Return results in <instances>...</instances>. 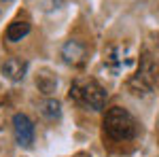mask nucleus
Instances as JSON below:
<instances>
[{
	"instance_id": "obj_10",
	"label": "nucleus",
	"mask_w": 159,
	"mask_h": 157,
	"mask_svg": "<svg viewBox=\"0 0 159 157\" xmlns=\"http://www.w3.org/2000/svg\"><path fill=\"white\" fill-rule=\"evenodd\" d=\"M36 85H38V89L43 91V94H51L53 89H55V85H57V81H55V76L51 72H40L36 76Z\"/></svg>"
},
{
	"instance_id": "obj_3",
	"label": "nucleus",
	"mask_w": 159,
	"mask_h": 157,
	"mask_svg": "<svg viewBox=\"0 0 159 157\" xmlns=\"http://www.w3.org/2000/svg\"><path fill=\"white\" fill-rule=\"evenodd\" d=\"M70 100L89 110H102L106 104V89L96 79H76L70 85Z\"/></svg>"
},
{
	"instance_id": "obj_8",
	"label": "nucleus",
	"mask_w": 159,
	"mask_h": 157,
	"mask_svg": "<svg viewBox=\"0 0 159 157\" xmlns=\"http://www.w3.org/2000/svg\"><path fill=\"white\" fill-rule=\"evenodd\" d=\"M28 34H30V24L25 19H15L7 28V40H11V43H17Z\"/></svg>"
},
{
	"instance_id": "obj_6",
	"label": "nucleus",
	"mask_w": 159,
	"mask_h": 157,
	"mask_svg": "<svg viewBox=\"0 0 159 157\" xmlns=\"http://www.w3.org/2000/svg\"><path fill=\"white\" fill-rule=\"evenodd\" d=\"M85 58H87V47L76 40V38H70L61 45V60L66 62L68 66H83L85 64Z\"/></svg>"
},
{
	"instance_id": "obj_4",
	"label": "nucleus",
	"mask_w": 159,
	"mask_h": 157,
	"mask_svg": "<svg viewBox=\"0 0 159 157\" xmlns=\"http://www.w3.org/2000/svg\"><path fill=\"white\" fill-rule=\"evenodd\" d=\"M134 53L132 49L123 43H115L106 49V55H104V66L108 68L112 74H121L123 70H127L132 64H134Z\"/></svg>"
},
{
	"instance_id": "obj_5",
	"label": "nucleus",
	"mask_w": 159,
	"mask_h": 157,
	"mask_svg": "<svg viewBox=\"0 0 159 157\" xmlns=\"http://www.w3.org/2000/svg\"><path fill=\"white\" fill-rule=\"evenodd\" d=\"M13 134H15L17 145L24 146V149H28L34 142V123L30 121L28 115H24V113L13 115Z\"/></svg>"
},
{
	"instance_id": "obj_7",
	"label": "nucleus",
	"mask_w": 159,
	"mask_h": 157,
	"mask_svg": "<svg viewBox=\"0 0 159 157\" xmlns=\"http://www.w3.org/2000/svg\"><path fill=\"white\" fill-rule=\"evenodd\" d=\"M0 70L9 81H21L25 76V72H28V62L24 58H19V55H11V58H7L2 62Z\"/></svg>"
},
{
	"instance_id": "obj_2",
	"label": "nucleus",
	"mask_w": 159,
	"mask_h": 157,
	"mask_svg": "<svg viewBox=\"0 0 159 157\" xmlns=\"http://www.w3.org/2000/svg\"><path fill=\"white\" fill-rule=\"evenodd\" d=\"M102 127L104 134L115 142H125L136 136V119L121 106H112L106 110Z\"/></svg>"
},
{
	"instance_id": "obj_1",
	"label": "nucleus",
	"mask_w": 159,
	"mask_h": 157,
	"mask_svg": "<svg viewBox=\"0 0 159 157\" xmlns=\"http://www.w3.org/2000/svg\"><path fill=\"white\" fill-rule=\"evenodd\" d=\"M127 87L132 89V94H136V96L151 94L153 89L159 87V60L151 51H142L138 72L127 81Z\"/></svg>"
},
{
	"instance_id": "obj_11",
	"label": "nucleus",
	"mask_w": 159,
	"mask_h": 157,
	"mask_svg": "<svg viewBox=\"0 0 159 157\" xmlns=\"http://www.w3.org/2000/svg\"><path fill=\"white\" fill-rule=\"evenodd\" d=\"M9 2H11V0H0V11H2V9H4V7H7Z\"/></svg>"
},
{
	"instance_id": "obj_9",
	"label": "nucleus",
	"mask_w": 159,
	"mask_h": 157,
	"mask_svg": "<svg viewBox=\"0 0 159 157\" xmlns=\"http://www.w3.org/2000/svg\"><path fill=\"white\" fill-rule=\"evenodd\" d=\"M40 113H43V117H45V119L53 121V119H57V117L61 115V106H60V102H57V100L49 98V100H45V102L40 104Z\"/></svg>"
}]
</instances>
